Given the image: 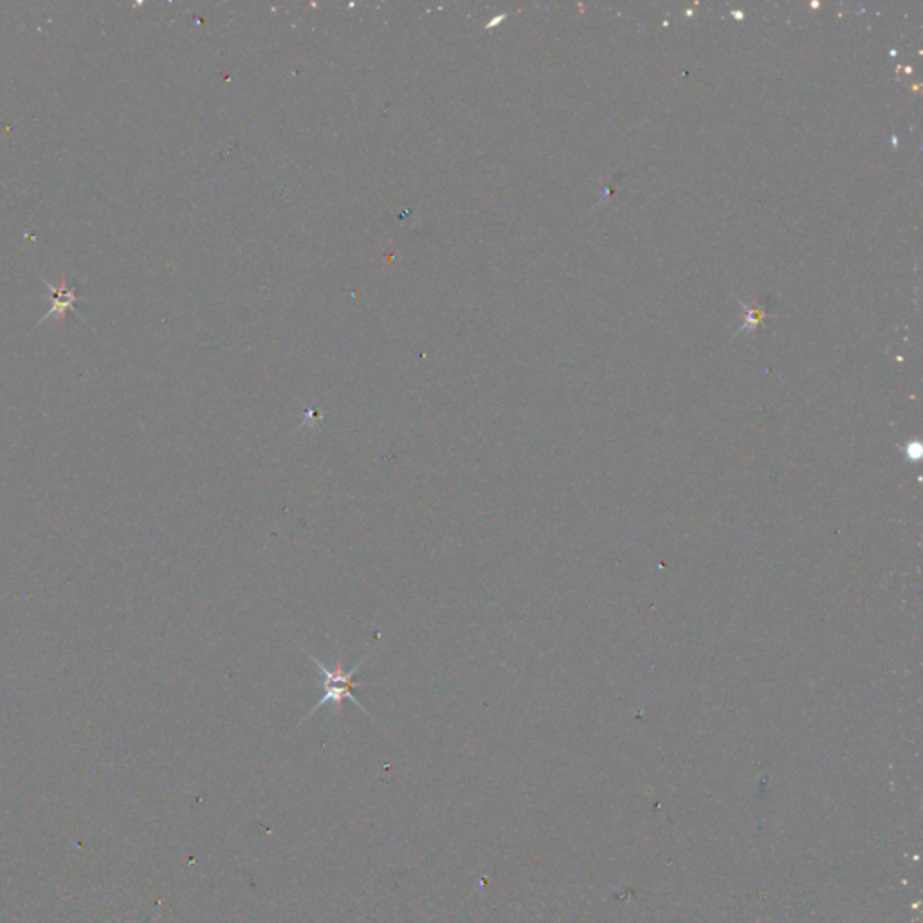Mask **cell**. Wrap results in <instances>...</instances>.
<instances>
[{"label":"cell","mask_w":923,"mask_h":923,"mask_svg":"<svg viewBox=\"0 0 923 923\" xmlns=\"http://www.w3.org/2000/svg\"><path fill=\"white\" fill-rule=\"evenodd\" d=\"M308 661L313 662L316 669H318L319 675V689H322V697H319V702L311 709V713L307 714V718L303 720L302 724H305L311 716L316 714V711L319 709L325 708V705H334V708H341V703L343 700H349V702L354 703L358 708L363 711L364 714H369V711L361 705L360 700L354 694V689L360 688L363 686V682H355L354 677L360 671L361 666H363L364 661L369 657H364L363 661L358 662L350 671H344L343 669V658H338L336 662V667L330 669V667L325 666L324 662L318 661V658L307 653Z\"/></svg>","instance_id":"1"},{"label":"cell","mask_w":923,"mask_h":923,"mask_svg":"<svg viewBox=\"0 0 923 923\" xmlns=\"http://www.w3.org/2000/svg\"><path fill=\"white\" fill-rule=\"evenodd\" d=\"M51 288V285H49ZM52 291V307L49 313L46 314V318L42 319V322H46V319L51 318V316H60V319H63L66 316L67 308H71L77 302V288H67L66 282L60 285V288H51Z\"/></svg>","instance_id":"2"}]
</instances>
